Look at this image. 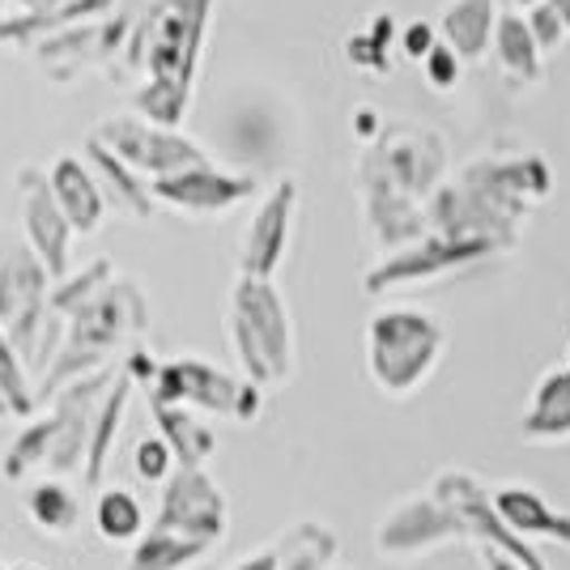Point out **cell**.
<instances>
[{
    "label": "cell",
    "instance_id": "6da1fadb",
    "mask_svg": "<svg viewBox=\"0 0 570 570\" xmlns=\"http://www.w3.org/2000/svg\"><path fill=\"white\" fill-rule=\"evenodd\" d=\"M549 188L553 170L541 154H481L430 196V235L481 238L507 252L520 243L523 217L546 200Z\"/></svg>",
    "mask_w": 570,
    "mask_h": 570
},
{
    "label": "cell",
    "instance_id": "7a4b0ae2",
    "mask_svg": "<svg viewBox=\"0 0 570 570\" xmlns=\"http://www.w3.org/2000/svg\"><path fill=\"white\" fill-rule=\"evenodd\" d=\"M149 328V298L132 277H119L107 285L98 298H90L81 311L69 315V333L65 345L51 362V371L39 380V404H51L60 387L98 375V371H111L116 354L137 341Z\"/></svg>",
    "mask_w": 570,
    "mask_h": 570
},
{
    "label": "cell",
    "instance_id": "3957f363",
    "mask_svg": "<svg viewBox=\"0 0 570 570\" xmlns=\"http://www.w3.org/2000/svg\"><path fill=\"white\" fill-rule=\"evenodd\" d=\"M226 336L243 380L256 387H282L294 380V320L273 282L235 277L226 303Z\"/></svg>",
    "mask_w": 570,
    "mask_h": 570
},
{
    "label": "cell",
    "instance_id": "277c9868",
    "mask_svg": "<svg viewBox=\"0 0 570 570\" xmlns=\"http://www.w3.org/2000/svg\"><path fill=\"white\" fill-rule=\"evenodd\" d=\"M209 13H214V0H154L145 13H137L119 69L141 72L145 81L179 86L191 95Z\"/></svg>",
    "mask_w": 570,
    "mask_h": 570
},
{
    "label": "cell",
    "instance_id": "5b68a950",
    "mask_svg": "<svg viewBox=\"0 0 570 570\" xmlns=\"http://www.w3.org/2000/svg\"><path fill=\"white\" fill-rule=\"evenodd\" d=\"M448 328L434 311L383 307L366 324V375L383 396L404 401L434 375Z\"/></svg>",
    "mask_w": 570,
    "mask_h": 570
},
{
    "label": "cell",
    "instance_id": "8992f818",
    "mask_svg": "<svg viewBox=\"0 0 570 570\" xmlns=\"http://www.w3.org/2000/svg\"><path fill=\"white\" fill-rule=\"evenodd\" d=\"M357 191H383L413 205H430L448 175V141L417 124H387L380 141L357 154Z\"/></svg>",
    "mask_w": 570,
    "mask_h": 570
},
{
    "label": "cell",
    "instance_id": "52a82bcc",
    "mask_svg": "<svg viewBox=\"0 0 570 570\" xmlns=\"http://www.w3.org/2000/svg\"><path fill=\"white\" fill-rule=\"evenodd\" d=\"M145 401L149 404H179L191 413H214L226 422H256L264 409V387H256L243 375H230L214 366L209 357L200 354H179L158 362L154 380L145 383Z\"/></svg>",
    "mask_w": 570,
    "mask_h": 570
},
{
    "label": "cell",
    "instance_id": "ba28073f",
    "mask_svg": "<svg viewBox=\"0 0 570 570\" xmlns=\"http://www.w3.org/2000/svg\"><path fill=\"white\" fill-rule=\"evenodd\" d=\"M51 273L48 264L30 252V243H13L0 252V328L13 341V350L35 362L39 336L51 315Z\"/></svg>",
    "mask_w": 570,
    "mask_h": 570
},
{
    "label": "cell",
    "instance_id": "9c48e42d",
    "mask_svg": "<svg viewBox=\"0 0 570 570\" xmlns=\"http://www.w3.org/2000/svg\"><path fill=\"white\" fill-rule=\"evenodd\" d=\"M90 137L107 145L119 163H128L145 179H163V175H175V170L209 163V154L191 137H184L179 128H158V124H149L141 116H107Z\"/></svg>",
    "mask_w": 570,
    "mask_h": 570
},
{
    "label": "cell",
    "instance_id": "30bf717a",
    "mask_svg": "<svg viewBox=\"0 0 570 570\" xmlns=\"http://www.w3.org/2000/svg\"><path fill=\"white\" fill-rule=\"evenodd\" d=\"M452 541H469V532L452 507L434 494H413V499L396 502L375 523V553L387 562H413V558H426Z\"/></svg>",
    "mask_w": 570,
    "mask_h": 570
},
{
    "label": "cell",
    "instance_id": "8fae6325",
    "mask_svg": "<svg viewBox=\"0 0 570 570\" xmlns=\"http://www.w3.org/2000/svg\"><path fill=\"white\" fill-rule=\"evenodd\" d=\"M430 494H434V499H443L455 515H460V523H464V532H469V541H473L476 549H499V553L515 558V562L528 567V570H549L546 562H541V553L532 549V541L515 537V532L499 520L490 490H485L473 473H464V469H448V473L434 476Z\"/></svg>",
    "mask_w": 570,
    "mask_h": 570
},
{
    "label": "cell",
    "instance_id": "7c38bea8",
    "mask_svg": "<svg viewBox=\"0 0 570 570\" xmlns=\"http://www.w3.org/2000/svg\"><path fill=\"white\" fill-rule=\"evenodd\" d=\"M154 523L170 528V532H184L191 541H205V546H222L226 528H230V499L209 476V469H184L179 464L175 476L163 485Z\"/></svg>",
    "mask_w": 570,
    "mask_h": 570
},
{
    "label": "cell",
    "instance_id": "4fadbf2b",
    "mask_svg": "<svg viewBox=\"0 0 570 570\" xmlns=\"http://www.w3.org/2000/svg\"><path fill=\"white\" fill-rule=\"evenodd\" d=\"M499 247L494 243H481V238H443V235H426L417 238L413 247L404 252H392L383 256L380 264L366 268L362 277V289L366 294H387L396 285H417L430 282V277H448L455 268H469V264L494 256Z\"/></svg>",
    "mask_w": 570,
    "mask_h": 570
},
{
    "label": "cell",
    "instance_id": "5bb4252c",
    "mask_svg": "<svg viewBox=\"0 0 570 570\" xmlns=\"http://www.w3.org/2000/svg\"><path fill=\"white\" fill-rule=\"evenodd\" d=\"M132 26H137V13H107V18H95V22L69 26V30L43 39L35 48V60L60 81H69V77L86 69H107V65L124 60Z\"/></svg>",
    "mask_w": 570,
    "mask_h": 570
},
{
    "label": "cell",
    "instance_id": "9a60e30c",
    "mask_svg": "<svg viewBox=\"0 0 570 570\" xmlns=\"http://www.w3.org/2000/svg\"><path fill=\"white\" fill-rule=\"evenodd\" d=\"M116 375H119V366H111V371L86 375V380H77L56 392V401H51V409H48L51 422H56V443H51V455H48L51 476H69L86 469V452H90V434H95L98 409L107 401Z\"/></svg>",
    "mask_w": 570,
    "mask_h": 570
},
{
    "label": "cell",
    "instance_id": "2e32d148",
    "mask_svg": "<svg viewBox=\"0 0 570 570\" xmlns=\"http://www.w3.org/2000/svg\"><path fill=\"white\" fill-rule=\"evenodd\" d=\"M13 188L22 196V226H26L30 252L48 264L51 282H65V277H69L72 226H69V217H65V209L56 205V196H51L48 167H35V163L18 167Z\"/></svg>",
    "mask_w": 570,
    "mask_h": 570
},
{
    "label": "cell",
    "instance_id": "e0dca14e",
    "mask_svg": "<svg viewBox=\"0 0 570 570\" xmlns=\"http://www.w3.org/2000/svg\"><path fill=\"white\" fill-rule=\"evenodd\" d=\"M294 214H298V184L277 179L261 200V209L252 214L247 230H243L238 277H261V282L277 277L285 252H289V235H294Z\"/></svg>",
    "mask_w": 570,
    "mask_h": 570
},
{
    "label": "cell",
    "instance_id": "ac0fdd59",
    "mask_svg": "<svg viewBox=\"0 0 570 570\" xmlns=\"http://www.w3.org/2000/svg\"><path fill=\"white\" fill-rule=\"evenodd\" d=\"M256 188H261L256 175L222 170V167H214V163L175 170V175H163V179H149V191H154L158 205L179 209V214H191V217L226 214V209H235L243 200H252Z\"/></svg>",
    "mask_w": 570,
    "mask_h": 570
},
{
    "label": "cell",
    "instance_id": "d6986e66",
    "mask_svg": "<svg viewBox=\"0 0 570 570\" xmlns=\"http://www.w3.org/2000/svg\"><path fill=\"white\" fill-rule=\"evenodd\" d=\"M520 439L532 448L570 443V366H549L546 375L532 383L520 413Z\"/></svg>",
    "mask_w": 570,
    "mask_h": 570
},
{
    "label": "cell",
    "instance_id": "ffe728a7",
    "mask_svg": "<svg viewBox=\"0 0 570 570\" xmlns=\"http://www.w3.org/2000/svg\"><path fill=\"white\" fill-rule=\"evenodd\" d=\"M51 179V196L56 205L69 217L72 235H98L102 222H107V196L98 188L95 170L86 167V158L77 154H60L48 167Z\"/></svg>",
    "mask_w": 570,
    "mask_h": 570
},
{
    "label": "cell",
    "instance_id": "44dd1931",
    "mask_svg": "<svg viewBox=\"0 0 570 570\" xmlns=\"http://www.w3.org/2000/svg\"><path fill=\"white\" fill-rule=\"evenodd\" d=\"M490 499H494L499 520L507 523L515 537H523V541H558V546H570V515L553 511V502H549L541 490L511 481V485L490 490Z\"/></svg>",
    "mask_w": 570,
    "mask_h": 570
},
{
    "label": "cell",
    "instance_id": "7402d4cb",
    "mask_svg": "<svg viewBox=\"0 0 570 570\" xmlns=\"http://www.w3.org/2000/svg\"><path fill=\"white\" fill-rule=\"evenodd\" d=\"M499 0H448L439 9V43L473 65L485 51H494V30H499Z\"/></svg>",
    "mask_w": 570,
    "mask_h": 570
},
{
    "label": "cell",
    "instance_id": "603a6c76",
    "mask_svg": "<svg viewBox=\"0 0 570 570\" xmlns=\"http://www.w3.org/2000/svg\"><path fill=\"white\" fill-rule=\"evenodd\" d=\"M81 158H86V167L95 170L98 188L107 196V205H116V214L132 217V222H145V217L154 214L158 200H154V191L145 184V175H137L128 163H119L107 145L95 141V137H86Z\"/></svg>",
    "mask_w": 570,
    "mask_h": 570
},
{
    "label": "cell",
    "instance_id": "cb8c5ba5",
    "mask_svg": "<svg viewBox=\"0 0 570 570\" xmlns=\"http://www.w3.org/2000/svg\"><path fill=\"white\" fill-rule=\"evenodd\" d=\"M111 9H116V0H69L60 9H48V13H9V22L0 26V48L35 51L51 35H60L69 26L95 22V18H107Z\"/></svg>",
    "mask_w": 570,
    "mask_h": 570
},
{
    "label": "cell",
    "instance_id": "d4e9b609",
    "mask_svg": "<svg viewBox=\"0 0 570 570\" xmlns=\"http://www.w3.org/2000/svg\"><path fill=\"white\" fill-rule=\"evenodd\" d=\"M132 392H137V380H132L128 366L119 362V375H116V383H111L102 409H98L95 434H90V452H86V469H81V485H86V490H102V473H107V460L116 452L119 426H124V417H128Z\"/></svg>",
    "mask_w": 570,
    "mask_h": 570
},
{
    "label": "cell",
    "instance_id": "484cf974",
    "mask_svg": "<svg viewBox=\"0 0 570 570\" xmlns=\"http://www.w3.org/2000/svg\"><path fill=\"white\" fill-rule=\"evenodd\" d=\"M494 56H499V69L523 86L541 81V72H546V51L520 9H502L499 30H494Z\"/></svg>",
    "mask_w": 570,
    "mask_h": 570
},
{
    "label": "cell",
    "instance_id": "4316f807",
    "mask_svg": "<svg viewBox=\"0 0 570 570\" xmlns=\"http://www.w3.org/2000/svg\"><path fill=\"white\" fill-rule=\"evenodd\" d=\"M149 413H154V426L158 434L170 443V452L175 460L184 464V469H205L217 452V434L191 409H179V404H149Z\"/></svg>",
    "mask_w": 570,
    "mask_h": 570
},
{
    "label": "cell",
    "instance_id": "83f0119b",
    "mask_svg": "<svg viewBox=\"0 0 570 570\" xmlns=\"http://www.w3.org/2000/svg\"><path fill=\"white\" fill-rule=\"evenodd\" d=\"M217 546L205 541H191L184 532H170V528H145V537L128 549V567L124 570H191L196 562H205Z\"/></svg>",
    "mask_w": 570,
    "mask_h": 570
},
{
    "label": "cell",
    "instance_id": "f1b7e54d",
    "mask_svg": "<svg viewBox=\"0 0 570 570\" xmlns=\"http://www.w3.org/2000/svg\"><path fill=\"white\" fill-rule=\"evenodd\" d=\"M277 570H333L336 532L328 523L298 520L277 537Z\"/></svg>",
    "mask_w": 570,
    "mask_h": 570
},
{
    "label": "cell",
    "instance_id": "f546056e",
    "mask_svg": "<svg viewBox=\"0 0 570 570\" xmlns=\"http://www.w3.org/2000/svg\"><path fill=\"white\" fill-rule=\"evenodd\" d=\"M26 515L30 523L43 532V537H69L77 520H81V502L65 485V476H48V481H35L30 494H26Z\"/></svg>",
    "mask_w": 570,
    "mask_h": 570
},
{
    "label": "cell",
    "instance_id": "4dcf8cb0",
    "mask_svg": "<svg viewBox=\"0 0 570 570\" xmlns=\"http://www.w3.org/2000/svg\"><path fill=\"white\" fill-rule=\"evenodd\" d=\"M95 528L107 546H137L145 537V507L132 490L107 485L98 490L95 502Z\"/></svg>",
    "mask_w": 570,
    "mask_h": 570
},
{
    "label": "cell",
    "instance_id": "1f68e13d",
    "mask_svg": "<svg viewBox=\"0 0 570 570\" xmlns=\"http://www.w3.org/2000/svg\"><path fill=\"white\" fill-rule=\"evenodd\" d=\"M39 413V387L26 366V357L13 350V341L0 328V417H22L30 422Z\"/></svg>",
    "mask_w": 570,
    "mask_h": 570
},
{
    "label": "cell",
    "instance_id": "d6a6232c",
    "mask_svg": "<svg viewBox=\"0 0 570 570\" xmlns=\"http://www.w3.org/2000/svg\"><path fill=\"white\" fill-rule=\"evenodd\" d=\"M51 443H56V422H51V413L48 417H30V422L18 430V439L9 443V452L0 455V476H4L9 485H18V481H26L35 469H48Z\"/></svg>",
    "mask_w": 570,
    "mask_h": 570
},
{
    "label": "cell",
    "instance_id": "836d02e7",
    "mask_svg": "<svg viewBox=\"0 0 570 570\" xmlns=\"http://www.w3.org/2000/svg\"><path fill=\"white\" fill-rule=\"evenodd\" d=\"M111 282H116V264L107 261V256H98V261H90L81 273H69L65 282L51 285V311L69 320L72 311H81L90 298H98Z\"/></svg>",
    "mask_w": 570,
    "mask_h": 570
},
{
    "label": "cell",
    "instance_id": "e575fe53",
    "mask_svg": "<svg viewBox=\"0 0 570 570\" xmlns=\"http://www.w3.org/2000/svg\"><path fill=\"white\" fill-rule=\"evenodd\" d=\"M128 107H132V116L149 119V124H158V128H179L191 107V95L188 90H179V86L141 81V86L128 95Z\"/></svg>",
    "mask_w": 570,
    "mask_h": 570
},
{
    "label": "cell",
    "instance_id": "d590c367",
    "mask_svg": "<svg viewBox=\"0 0 570 570\" xmlns=\"http://www.w3.org/2000/svg\"><path fill=\"white\" fill-rule=\"evenodd\" d=\"M392 13H380L375 22L366 26V30H357L350 35V43H345V60L362 72H387V48H392Z\"/></svg>",
    "mask_w": 570,
    "mask_h": 570
},
{
    "label": "cell",
    "instance_id": "8d00e7d4",
    "mask_svg": "<svg viewBox=\"0 0 570 570\" xmlns=\"http://www.w3.org/2000/svg\"><path fill=\"white\" fill-rule=\"evenodd\" d=\"M175 469H179V460H175V452H170V443L163 434H145L141 443L132 448V473L145 485H167Z\"/></svg>",
    "mask_w": 570,
    "mask_h": 570
},
{
    "label": "cell",
    "instance_id": "74e56055",
    "mask_svg": "<svg viewBox=\"0 0 570 570\" xmlns=\"http://www.w3.org/2000/svg\"><path fill=\"white\" fill-rule=\"evenodd\" d=\"M523 18H528V26H532V35H537V43H541V51H546V56H553V51H558V43H562V39H570L567 26H562V18L553 13V4H549V0L532 4V9H523Z\"/></svg>",
    "mask_w": 570,
    "mask_h": 570
},
{
    "label": "cell",
    "instance_id": "f35d334b",
    "mask_svg": "<svg viewBox=\"0 0 570 570\" xmlns=\"http://www.w3.org/2000/svg\"><path fill=\"white\" fill-rule=\"evenodd\" d=\"M422 69H426V81L434 86V90H455V81H460V72H464V60L455 56L448 43H434V51H430L426 60H422Z\"/></svg>",
    "mask_w": 570,
    "mask_h": 570
},
{
    "label": "cell",
    "instance_id": "ab89813d",
    "mask_svg": "<svg viewBox=\"0 0 570 570\" xmlns=\"http://www.w3.org/2000/svg\"><path fill=\"white\" fill-rule=\"evenodd\" d=\"M434 43H439V26H430V22L404 26L401 48H404V56H409V60H426L430 51H434Z\"/></svg>",
    "mask_w": 570,
    "mask_h": 570
},
{
    "label": "cell",
    "instance_id": "60d3db41",
    "mask_svg": "<svg viewBox=\"0 0 570 570\" xmlns=\"http://www.w3.org/2000/svg\"><path fill=\"white\" fill-rule=\"evenodd\" d=\"M383 128H387V124L380 119V111H375V107H357V111H354V132L362 137V145L380 141Z\"/></svg>",
    "mask_w": 570,
    "mask_h": 570
},
{
    "label": "cell",
    "instance_id": "b9f144b4",
    "mask_svg": "<svg viewBox=\"0 0 570 570\" xmlns=\"http://www.w3.org/2000/svg\"><path fill=\"white\" fill-rule=\"evenodd\" d=\"M230 570H277V549H256V553H247V558H238Z\"/></svg>",
    "mask_w": 570,
    "mask_h": 570
},
{
    "label": "cell",
    "instance_id": "7bdbcfd3",
    "mask_svg": "<svg viewBox=\"0 0 570 570\" xmlns=\"http://www.w3.org/2000/svg\"><path fill=\"white\" fill-rule=\"evenodd\" d=\"M481 562H485V570H528V567H520L515 558L499 553V549H481Z\"/></svg>",
    "mask_w": 570,
    "mask_h": 570
},
{
    "label": "cell",
    "instance_id": "ee69618b",
    "mask_svg": "<svg viewBox=\"0 0 570 570\" xmlns=\"http://www.w3.org/2000/svg\"><path fill=\"white\" fill-rule=\"evenodd\" d=\"M18 4H22V13H48V9L69 4V0H18Z\"/></svg>",
    "mask_w": 570,
    "mask_h": 570
},
{
    "label": "cell",
    "instance_id": "f6af8a7d",
    "mask_svg": "<svg viewBox=\"0 0 570 570\" xmlns=\"http://www.w3.org/2000/svg\"><path fill=\"white\" fill-rule=\"evenodd\" d=\"M553 4V13L562 18V26H567V35H570V0H549Z\"/></svg>",
    "mask_w": 570,
    "mask_h": 570
},
{
    "label": "cell",
    "instance_id": "bcb514c9",
    "mask_svg": "<svg viewBox=\"0 0 570 570\" xmlns=\"http://www.w3.org/2000/svg\"><path fill=\"white\" fill-rule=\"evenodd\" d=\"M511 4H515V9L523 13V9H532V4H541V0H511Z\"/></svg>",
    "mask_w": 570,
    "mask_h": 570
},
{
    "label": "cell",
    "instance_id": "7dc6e473",
    "mask_svg": "<svg viewBox=\"0 0 570 570\" xmlns=\"http://www.w3.org/2000/svg\"><path fill=\"white\" fill-rule=\"evenodd\" d=\"M9 22V0H0V26Z\"/></svg>",
    "mask_w": 570,
    "mask_h": 570
},
{
    "label": "cell",
    "instance_id": "c3c4849f",
    "mask_svg": "<svg viewBox=\"0 0 570 570\" xmlns=\"http://www.w3.org/2000/svg\"><path fill=\"white\" fill-rule=\"evenodd\" d=\"M9 570H43L39 562H18V567H9Z\"/></svg>",
    "mask_w": 570,
    "mask_h": 570
},
{
    "label": "cell",
    "instance_id": "681fc988",
    "mask_svg": "<svg viewBox=\"0 0 570 570\" xmlns=\"http://www.w3.org/2000/svg\"><path fill=\"white\" fill-rule=\"evenodd\" d=\"M567 366H570V341H567Z\"/></svg>",
    "mask_w": 570,
    "mask_h": 570
},
{
    "label": "cell",
    "instance_id": "f907efd6",
    "mask_svg": "<svg viewBox=\"0 0 570 570\" xmlns=\"http://www.w3.org/2000/svg\"><path fill=\"white\" fill-rule=\"evenodd\" d=\"M0 570H9V567H4V562H0Z\"/></svg>",
    "mask_w": 570,
    "mask_h": 570
}]
</instances>
